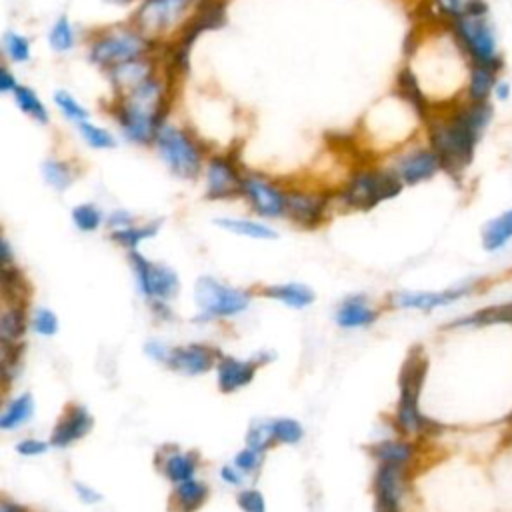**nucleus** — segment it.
<instances>
[{
    "label": "nucleus",
    "instance_id": "39448f33",
    "mask_svg": "<svg viewBox=\"0 0 512 512\" xmlns=\"http://www.w3.org/2000/svg\"><path fill=\"white\" fill-rule=\"evenodd\" d=\"M158 44L138 32L132 24L110 26L96 32L88 44V58L104 72L124 62L154 54Z\"/></svg>",
    "mask_w": 512,
    "mask_h": 512
},
{
    "label": "nucleus",
    "instance_id": "603ef678",
    "mask_svg": "<svg viewBox=\"0 0 512 512\" xmlns=\"http://www.w3.org/2000/svg\"><path fill=\"white\" fill-rule=\"evenodd\" d=\"M220 476L224 482H228L230 486H240L244 480H242V472L236 468V466H222L220 468Z\"/></svg>",
    "mask_w": 512,
    "mask_h": 512
},
{
    "label": "nucleus",
    "instance_id": "58836bf2",
    "mask_svg": "<svg viewBox=\"0 0 512 512\" xmlns=\"http://www.w3.org/2000/svg\"><path fill=\"white\" fill-rule=\"evenodd\" d=\"M78 132H80V138L94 150H110L116 146V138L114 134L104 128V126H98V124H92L90 120L88 122H82L78 124Z\"/></svg>",
    "mask_w": 512,
    "mask_h": 512
},
{
    "label": "nucleus",
    "instance_id": "aec40b11",
    "mask_svg": "<svg viewBox=\"0 0 512 512\" xmlns=\"http://www.w3.org/2000/svg\"><path fill=\"white\" fill-rule=\"evenodd\" d=\"M258 364L254 360H238L232 356H222L216 364L218 372V388L226 394L236 392L252 382Z\"/></svg>",
    "mask_w": 512,
    "mask_h": 512
},
{
    "label": "nucleus",
    "instance_id": "de8ad7c7",
    "mask_svg": "<svg viewBox=\"0 0 512 512\" xmlns=\"http://www.w3.org/2000/svg\"><path fill=\"white\" fill-rule=\"evenodd\" d=\"M106 224L110 226V230H120V228L132 226V224H134V218H132V214L126 212V210H116V212H112L110 216H106Z\"/></svg>",
    "mask_w": 512,
    "mask_h": 512
},
{
    "label": "nucleus",
    "instance_id": "5fc2aeb1",
    "mask_svg": "<svg viewBox=\"0 0 512 512\" xmlns=\"http://www.w3.org/2000/svg\"><path fill=\"white\" fill-rule=\"evenodd\" d=\"M510 96H512V86H510V82L504 80V78H500L498 84H496V88H494V100L506 102Z\"/></svg>",
    "mask_w": 512,
    "mask_h": 512
},
{
    "label": "nucleus",
    "instance_id": "5701e85b",
    "mask_svg": "<svg viewBox=\"0 0 512 512\" xmlns=\"http://www.w3.org/2000/svg\"><path fill=\"white\" fill-rule=\"evenodd\" d=\"M508 324L512 326V302H502V304H492L478 308L466 316H460L452 322H448L444 328H484V326H502Z\"/></svg>",
    "mask_w": 512,
    "mask_h": 512
},
{
    "label": "nucleus",
    "instance_id": "ea45409f",
    "mask_svg": "<svg viewBox=\"0 0 512 512\" xmlns=\"http://www.w3.org/2000/svg\"><path fill=\"white\" fill-rule=\"evenodd\" d=\"M4 54L12 64H24L30 60V40L16 32L10 30L4 34Z\"/></svg>",
    "mask_w": 512,
    "mask_h": 512
},
{
    "label": "nucleus",
    "instance_id": "2eb2a0df",
    "mask_svg": "<svg viewBox=\"0 0 512 512\" xmlns=\"http://www.w3.org/2000/svg\"><path fill=\"white\" fill-rule=\"evenodd\" d=\"M244 172L230 154H210L204 166L206 198L208 200H232L242 192Z\"/></svg>",
    "mask_w": 512,
    "mask_h": 512
},
{
    "label": "nucleus",
    "instance_id": "a878e982",
    "mask_svg": "<svg viewBox=\"0 0 512 512\" xmlns=\"http://www.w3.org/2000/svg\"><path fill=\"white\" fill-rule=\"evenodd\" d=\"M160 468L164 476L174 482H186L194 478L196 468H198V454L196 452H180L178 448H172L168 454L160 458Z\"/></svg>",
    "mask_w": 512,
    "mask_h": 512
},
{
    "label": "nucleus",
    "instance_id": "2f4dec72",
    "mask_svg": "<svg viewBox=\"0 0 512 512\" xmlns=\"http://www.w3.org/2000/svg\"><path fill=\"white\" fill-rule=\"evenodd\" d=\"M26 332V312L24 304H6L0 316V342L2 344H22Z\"/></svg>",
    "mask_w": 512,
    "mask_h": 512
},
{
    "label": "nucleus",
    "instance_id": "ddd939ff",
    "mask_svg": "<svg viewBox=\"0 0 512 512\" xmlns=\"http://www.w3.org/2000/svg\"><path fill=\"white\" fill-rule=\"evenodd\" d=\"M480 286V280H468L444 290H400L390 296V304L404 310L432 312L436 308L452 306L468 296H472Z\"/></svg>",
    "mask_w": 512,
    "mask_h": 512
},
{
    "label": "nucleus",
    "instance_id": "412c9836",
    "mask_svg": "<svg viewBox=\"0 0 512 512\" xmlns=\"http://www.w3.org/2000/svg\"><path fill=\"white\" fill-rule=\"evenodd\" d=\"M480 244L488 254H498L512 244V208L498 212L482 224Z\"/></svg>",
    "mask_w": 512,
    "mask_h": 512
},
{
    "label": "nucleus",
    "instance_id": "6ab92c4d",
    "mask_svg": "<svg viewBox=\"0 0 512 512\" xmlns=\"http://www.w3.org/2000/svg\"><path fill=\"white\" fill-rule=\"evenodd\" d=\"M92 416L90 412L84 408V406H70L62 418L58 420V424L54 426V432H52V438H50V444L52 446H58V448H66L68 444L84 438L90 428H92Z\"/></svg>",
    "mask_w": 512,
    "mask_h": 512
},
{
    "label": "nucleus",
    "instance_id": "a18cd8bd",
    "mask_svg": "<svg viewBox=\"0 0 512 512\" xmlns=\"http://www.w3.org/2000/svg\"><path fill=\"white\" fill-rule=\"evenodd\" d=\"M262 458H264V454L246 448V450H242V452L236 454L234 466H236L240 472H244V474H252V472H256V470L260 468Z\"/></svg>",
    "mask_w": 512,
    "mask_h": 512
},
{
    "label": "nucleus",
    "instance_id": "72a5a7b5",
    "mask_svg": "<svg viewBox=\"0 0 512 512\" xmlns=\"http://www.w3.org/2000/svg\"><path fill=\"white\" fill-rule=\"evenodd\" d=\"M12 96H14L16 106H18L28 118H32L34 122H38V124H42V126L50 122V112H48V108L44 106V102L40 100V96H38L30 86L18 84V88L12 92Z\"/></svg>",
    "mask_w": 512,
    "mask_h": 512
},
{
    "label": "nucleus",
    "instance_id": "bb28decb",
    "mask_svg": "<svg viewBox=\"0 0 512 512\" xmlns=\"http://www.w3.org/2000/svg\"><path fill=\"white\" fill-rule=\"evenodd\" d=\"M432 10L444 24H450L466 16H488V2L486 0H432Z\"/></svg>",
    "mask_w": 512,
    "mask_h": 512
},
{
    "label": "nucleus",
    "instance_id": "9b49d317",
    "mask_svg": "<svg viewBox=\"0 0 512 512\" xmlns=\"http://www.w3.org/2000/svg\"><path fill=\"white\" fill-rule=\"evenodd\" d=\"M334 194L310 188H286V218L304 230H314L328 218Z\"/></svg>",
    "mask_w": 512,
    "mask_h": 512
},
{
    "label": "nucleus",
    "instance_id": "4c0bfd02",
    "mask_svg": "<svg viewBox=\"0 0 512 512\" xmlns=\"http://www.w3.org/2000/svg\"><path fill=\"white\" fill-rule=\"evenodd\" d=\"M54 104L56 108L60 110V114L64 118H68L70 122H74L76 126L82 124V122H88L90 120V112L84 104H80L70 92L66 90H56L54 92Z\"/></svg>",
    "mask_w": 512,
    "mask_h": 512
},
{
    "label": "nucleus",
    "instance_id": "4be33fe9",
    "mask_svg": "<svg viewBox=\"0 0 512 512\" xmlns=\"http://www.w3.org/2000/svg\"><path fill=\"white\" fill-rule=\"evenodd\" d=\"M500 68L494 66H480V64H470L468 70V80H466V90H464V100L468 102H492L494 100V88L498 84Z\"/></svg>",
    "mask_w": 512,
    "mask_h": 512
},
{
    "label": "nucleus",
    "instance_id": "3c124183",
    "mask_svg": "<svg viewBox=\"0 0 512 512\" xmlns=\"http://www.w3.org/2000/svg\"><path fill=\"white\" fill-rule=\"evenodd\" d=\"M16 88H18L16 76L6 66H2V70H0V92L2 94H12Z\"/></svg>",
    "mask_w": 512,
    "mask_h": 512
},
{
    "label": "nucleus",
    "instance_id": "cd10ccee",
    "mask_svg": "<svg viewBox=\"0 0 512 512\" xmlns=\"http://www.w3.org/2000/svg\"><path fill=\"white\" fill-rule=\"evenodd\" d=\"M372 458L378 464H396V466H410L414 456H416V448L410 442L404 440H382L378 444H372L370 448Z\"/></svg>",
    "mask_w": 512,
    "mask_h": 512
},
{
    "label": "nucleus",
    "instance_id": "f704fd0d",
    "mask_svg": "<svg viewBox=\"0 0 512 512\" xmlns=\"http://www.w3.org/2000/svg\"><path fill=\"white\" fill-rule=\"evenodd\" d=\"M32 414H34V398L30 394H20L2 412L0 428L2 430H14V428L26 424L32 418Z\"/></svg>",
    "mask_w": 512,
    "mask_h": 512
},
{
    "label": "nucleus",
    "instance_id": "6e6552de",
    "mask_svg": "<svg viewBox=\"0 0 512 512\" xmlns=\"http://www.w3.org/2000/svg\"><path fill=\"white\" fill-rule=\"evenodd\" d=\"M470 64L504 68L498 34L488 16H466L444 24Z\"/></svg>",
    "mask_w": 512,
    "mask_h": 512
},
{
    "label": "nucleus",
    "instance_id": "e433bc0d",
    "mask_svg": "<svg viewBox=\"0 0 512 512\" xmlns=\"http://www.w3.org/2000/svg\"><path fill=\"white\" fill-rule=\"evenodd\" d=\"M70 216H72L74 226L80 232H94V230H98L106 222V216L102 214V210L96 204H90V202L76 204L72 208Z\"/></svg>",
    "mask_w": 512,
    "mask_h": 512
},
{
    "label": "nucleus",
    "instance_id": "6e6d98bb",
    "mask_svg": "<svg viewBox=\"0 0 512 512\" xmlns=\"http://www.w3.org/2000/svg\"><path fill=\"white\" fill-rule=\"evenodd\" d=\"M0 512H26V508L8 500V498H2L0 500Z\"/></svg>",
    "mask_w": 512,
    "mask_h": 512
},
{
    "label": "nucleus",
    "instance_id": "c85d7f7f",
    "mask_svg": "<svg viewBox=\"0 0 512 512\" xmlns=\"http://www.w3.org/2000/svg\"><path fill=\"white\" fill-rule=\"evenodd\" d=\"M208 498V486L200 480L180 482L172 494V510L174 512H196Z\"/></svg>",
    "mask_w": 512,
    "mask_h": 512
},
{
    "label": "nucleus",
    "instance_id": "473e14b6",
    "mask_svg": "<svg viewBox=\"0 0 512 512\" xmlns=\"http://www.w3.org/2000/svg\"><path fill=\"white\" fill-rule=\"evenodd\" d=\"M40 172H42L44 182H46L50 188L58 190V192L68 190V188L74 184V180H76V170H74V166H72L68 160H60V158H46V160L42 162Z\"/></svg>",
    "mask_w": 512,
    "mask_h": 512
},
{
    "label": "nucleus",
    "instance_id": "dca6fc26",
    "mask_svg": "<svg viewBox=\"0 0 512 512\" xmlns=\"http://www.w3.org/2000/svg\"><path fill=\"white\" fill-rule=\"evenodd\" d=\"M408 492V466L378 464L374 474L376 512H400Z\"/></svg>",
    "mask_w": 512,
    "mask_h": 512
},
{
    "label": "nucleus",
    "instance_id": "c03bdc74",
    "mask_svg": "<svg viewBox=\"0 0 512 512\" xmlns=\"http://www.w3.org/2000/svg\"><path fill=\"white\" fill-rule=\"evenodd\" d=\"M32 328L40 336H54L58 332V318L50 308H36L32 314Z\"/></svg>",
    "mask_w": 512,
    "mask_h": 512
},
{
    "label": "nucleus",
    "instance_id": "7ed1b4c3",
    "mask_svg": "<svg viewBox=\"0 0 512 512\" xmlns=\"http://www.w3.org/2000/svg\"><path fill=\"white\" fill-rule=\"evenodd\" d=\"M428 360L420 346H414L400 368V400L396 410V426L402 434H438L440 424L426 418L418 408V396L426 378Z\"/></svg>",
    "mask_w": 512,
    "mask_h": 512
},
{
    "label": "nucleus",
    "instance_id": "f3484780",
    "mask_svg": "<svg viewBox=\"0 0 512 512\" xmlns=\"http://www.w3.org/2000/svg\"><path fill=\"white\" fill-rule=\"evenodd\" d=\"M220 358L222 356L212 346H206V344H186V346L170 348L166 364L172 370L180 372V374L198 376V374H204L210 368H214Z\"/></svg>",
    "mask_w": 512,
    "mask_h": 512
},
{
    "label": "nucleus",
    "instance_id": "a19ab883",
    "mask_svg": "<svg viewBox=\"0 0 512 512\" xmlns=\"http://www.w3.org/2000/svg\"><path fill=\"white\" fill-rule=\"evenodd\" d=\"M274 440V430H272V422H256L248 434H246V446L250 450H256L260 454H264L268 450V446Z\"/></svg>",
    "mask_w": 512,
    "mask_h": 512
},
{
    "label": "nucleus",
    "instance_id": "f257e3e1",
    "mask_svg": "<svg viewBox=\"0 0 512 512\" xmlns=\"http://www.w3.org/2000/svg\"><path fill=\"white\" fill-rule=\"evenodd\" d=\"M494 118L492 102H468L434 112L426 120V144L436 152L442 172L460 180L476 156V148Z\"/></svg>",
    "mask_w": 512,
    "mask_h": 512
},
{
    "label": "nucleus",
    "instance_id": "423d86ee",
    "mask_svg": "<svg viewBox=\"0 0 512 512\" xmlns=\"http://www.w3.org/2000/svg\"><path fill=\"white\" fill-rule=\"evenodd\" d=\"M198 0H140L130 24L152 42L178 36L192 18Z\"/></svg>",
    "mask_w": 512,
    "mask_h": 512
},
{
    "label": "nucleus",
    "instance_id": "f8f14e48",
    "mask_svg": "<svg viewBox=\"0 0 512 512\" xmlns=\"http://www.w3.org/2000/svg\"><path fill=\"white\" fill-rule=\"evenodd\" d=\"M240 196L262 218L286 216V188L258 172H244Z\"/></svg>",
    "mask_w": 512,
    "mask_h": 512
},
{
    "label": "nucleus",
    "instance_id": "49530a36",
    "mask_svg": "<svg viewBox=\"0 0 512 512\" xmlns=\"http://www.w3.org/2000/svg\"><path fill=\"white\" fill-rule=\"evenodd\" d=\"M236 502L244 512H266V502L258 490H242Z\"/></svg>",
    "mask_w": 512,
    "mask_h": 512
},
{
    "label": "nucleus",
    "instance_id": "9d476101",
    "mask_svg": "<svg viewBox=\"0 0 512 512\" xmlns=\"http://www.w3.org/2000/svg\"><path fill=\"white\" fill-rule=\"evenodd\" d=\"M194 300L200 308L198 320H214L244 312L252 302V294L248 290L222 284L212 276H200L194 284Z\"/></svg>",
    "mask_w": 512,
    "mask_h": 512
},
{
    "label": "nucleus",
    "instance_id": "09e8293b",
    "mask_svg": "<svg viewBox=\"0 0 512 512\" xmlns=\"http://www.w3.org/2000/svg\"><path fill=\"white\" fill-rule=\"evenodd\" d=\"M46 448H48L46 442H42V440H32V438L22 440V442L16 446V450H18L22 456H38V454L46 452Z\"/></svg>",
    "mask_w": 512,
    "mask_h": 512
},
{
    "label": "nucleus",
    "instance_id": "8fccbe9b",
    "mask_svg": "<svg viewBox=\"0 0 512 512\" xmlns=\"http://www.w3.org/2000/svg\"><path fill=\"white\" fill-rule=\"evenodd\" d=\"M146 354H148L150 358H154V360H158V362H164V364H166L168 354H170V348H168L166 344L158 342V340H150V342L146 344Z\"/></svg>",
    "mask_w": 512,
    "mask_h": 512
},
{
    "label": "nucleus",
    "instance_id": "393cba45",
    "mask_svg": "<svg viewBox=\"0 0 512 512\" xmlns=\"http://www.w3.org/2000/svg\"><path fill=\"white\" fill-rule=\"evenodd\" d=\"M262 296L278 300L290 308H306L316 300V294L310 286L300 282H284V284H270L262 288Z\"/></svg>",
    "mask_w": 512,
    "mask_h": 512
},
{
    "label": "nucleus",
    "instance_id": "c9c22d12",
    "mask_svg": "<svg viewBox=\"0 0 512 512\" xmlns=\"http://www.w3.org/2000/svg\"><path fill=\"white\" fill-rule=\"evenodd\" d=\"M48 44L58 54H66L76 46V34H74V28L66 14L58 16L56 22L52 24L50 34H48Z\"/></svg>",
    "mask_w": 512,
    "mask_h": 512
},
{
    "label": "nucleus",
    "instance_id": "c756f323",
    "mask_svg": "<svg viewBox=\"0 0 512 512\" xmlns=\"http://www.w3.org/2000/svg\"><path fill=\"white\" fill-rule=\"evenodd\" d=\"M214 224L230 234L236 236H246V238H254V240H274L278 238V232L258 220H250V218H216Z\"/></svg>",
    "mask_w": 512,
    "mask_h": 512
},
{
    "label": "nucleus",
    "instance_id": "1a4fd4ad",
    "mask_svg": "<svg viewBox=\"0 0 512 512\" xmlns=\"http://www.w3.org/2000/svg\"><path fill=\"white\" fill-rule=\"evenodd\" d=\"M128 262L136 276V286L140 294L148 300L152 312L160 318H170L168 302L180 292V278L178 274L166 266L148 260L144 254L128 252Z\"/></svg>",
    "mask_w": 512,
    "mask_h": 512
},
{
    "label": "nucleus",
    "instance_id": "b1692460",
    "mask_svg": "<svg viewBox=\"0 0 512 512\" xmlns=\"http://www.w3.org/2000/svg\"><path fill=\"white\" fill-rule=\"evenodd\" d=\"M378 318V310H374L366 296L354 294L340 302L336 310V324L340 328H364L374 324Z\"/></svg>",
    "mask_w": 512,
    "mask_h": 512
},
{
    "label": "nucleus",
    "instance_id": "f03ea898",
    "mask_svg": "<svg viewBox=\"0 0 512 512\" xmlns=\"http://www.w3.org/2000/svg\"><path fill=\"white\" fill-rule=\"evenodd\" d=\"M174 76L168 72L146 78L132 92L112 96L110 116L116 120L122 136L134 144H154L160 128L166 124Z\"/></svg>",
    "mask_w": 512,
    "mask_h": 512
},
{
    "label": "nucleus",
    "instance_id": "4d7b16f0",
    "mask_svg": "<svg viewBox=\"0 0 512 512\" xmlns=\"http://www.w3.org/2000/svg\"><path fill=\"white\" fill-rule=\"evenodd\" d=\"M508 424H510V426H512V414H510V416H508Z\"/></svg>",
    "mask_w": 512,
    "mask_h": 512
},
{
    "label": "nucleus",
    "instance_id": "0eeeda50",
    "mask_svg": "<svg viewBox=\"0 0 512 512\" xmlns=\"http://www.w3.org/2000/svg\"><path fill=\"white\" fill-rule=\"evenodd\" d=\"M158 156L170 172L182 180H196L206 166V152L202 142L186 128L164 124L154 140Z\"/></svg>",
    "mask_w": 512,
    "mask_h": 512
},
{
    "label": "nucleus",
    "instance_id": "4468645a",
    "mask_svg": "<svg viewBox=\"0 0 512 512\" xmlns=\"http://www.w3.org/2000/svg\"><path fill=\"white\" fill-rule=\"evenodd\" d=\"M404 186H416L442 172L440 158L428 144H416L398 152L388 166Z\"/></svg>",
    "mask_w": 512,
    "mask_h": 512
},
{
    "label": "nucleus",
    "instance_id": "7c9ffc66",
    "mask_svg": "<svg viewBox=\"0 0 512 512\" xmlns=\"http://www.w3.org/2000/svg\"><path fill=\"white\" fill-rule=\"evenodd\" d=\"M160 226L162 220H152L146 224H132L120 230H110V240L128 252H136L144 240L154 238L160 232Z\"/></svg>",
    "mask_w": 512,
    "mask_h": 512
},
{
    "label": "nucleus",
    "instance_id": "79ce46f5",
    "mask_svg": "<svg viewBox=\"0 0 512 512\" xmlns=\"http://www.w3.org/2000/svg\"><path fill=\"white\" fill-rule=\"evenodd\" d=\"M22 344H2V360H0V370L4 382H12L20 370V360H22Z\"/></svg>",
    "mask_w": 512,
    "mask_h": 512
},
{
    "label": "nucleus",
    "instance_id": "a211bd4d",
    "mask_svg": "<svg viewBox=\"0 0 512 512\" xmlns=\"http://www.w3.org/2000/svg\"><path fill=\"white\" fill-rule=\"evenodd\" d=\"M156 72H158V60L154 54L136 58V60H130V62H124L120 66L106 70L114 96H124L128 92H132L138 84H142L146 78L154 76Z\"/></svg>",
    "mask_w": 512,
    "mask_h": 512
},
{
    "label": "nucleus",
    "instance_id": "37998d69",
    "mask_svg": "<svg viewBox=\"0 0 512 512\" xmlns=\"http://www.w3.org/2000/svg\"><path fill=\"white\" fill-rule=\"evenodd\" d=\"M272 430H274V440L284 442V444H296L304 436L302 426L296 420H292V418L272 420Z\"/></svg>",
    "mask_w": 512,
    "mask_h": 512
},
{
    "label": "nucleus",
    "instance_id": "864d4df0",
    "mask_svg": "<svg viewBox=\"0 0 512 512\" xmlns=\"http://www.w3.org/2000/svg\"><path fill=\"white\" fill-rule=\"evenodd\" d=\"M74 488H76L80 500H84L86 504H96V502L102 500V496H100L94 488H90V486H86V484H78V482H76Z\"/></svg>",
    "mask_w": 512,
    "mask_h": 512
},
{
    "label": "nucleus",
    "instance_id": "20e7f679",
    "mask_svg": "<svg viewBox=\"0 0 512 512\" xmlns=\"http://www.w3.org/2000/svg\"><path fill=\"white\" fill-rule=\"evenodd\" d=\"M402 188L404 184L390 168L362 166L350 172L342 188L334 192V200H338L348 210L366 212L386 200L396 198Z\"/></svg>",
    "mask_w": 512,
    "mask_h": 512
}]
</instances>
